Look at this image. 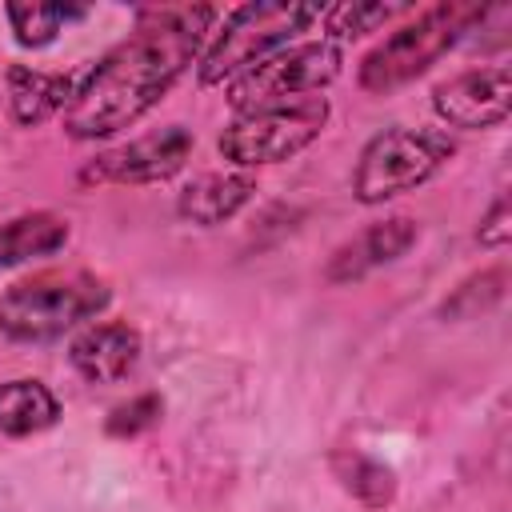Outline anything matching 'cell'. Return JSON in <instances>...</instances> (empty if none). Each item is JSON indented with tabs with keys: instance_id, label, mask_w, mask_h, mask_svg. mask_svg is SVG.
I'll return each instance as SVG.
<instances>
[{
	"instance_id": "6da1fadb",
	"label": "cell",
	"mask_w": 512,
	"mask_h": 512,
	"mask_svg": "<svg viewBox=\"0 0 512 512\" xmlns=\"http://www.w3.org/2000/svg\"><path fill=\"white\" fill-rule=\"evenodd\" d=\"M216 24L212 4H164L144 8L128 40H120L76 88L64 112V128L76 140H104L148 116L172 84L200 60Z\"/></svg>"
},
{
	"instance_id": "7a4b0ae2",
	"label": "cell",
	"mask_w": 512,
	"mask_h": 512,
	"mask_svg": "<svg viewBox=\"0 0 512 512\" xmlns=\"http://www.w3.org/2000/svg\"><path fill=\"white\" fill-rule=\"evenodd\" d=\"M108 300V280L88 268L36 272L28 280H16L0 296V332L16 344H48L100 316Z\"/></svg>"
},
{
	"instance_id": "3957f363",
	"label": "cell",
	"mask_w": 512,
	"mask_h": 512,
	"mask_svg": "<svg viewBox=\"0 0 512 512\" xmlns=\"http://www.w3.org/2000/svg\"><path fill=\"white\" fill-rule=\"evenodd\" d=\"M484 4H464V0H444L424 12H416L408 24L388 32L364 60H360V88L388 96L416 76H424L476 20H484Z\"/></svg>"
},
{
	"instance_id": "277c9868",
	"label": "cell",
	"mask_w": 512,
	"mask_h": 512,
	"mask_svg": "<svg viewBox=\"0 0 512 512\" xmlns=\"http://www.w3.org/2000/svg\"><path fill=\"white\" fill-rule=\"evenodd\" d=\"M320 20L316 4H284V0H264V4H240L224 16L220 32L208 40L200 56V84H232L248 68L264 64L280 48L296 44L300 32H308Z\"/></svg>"
},
{
	"instance_id": "5b68a950",
	"label": "cell",
	"mask_w": 512,
	"mask_h": 512,
	"mask_svg": "<svg viewBox=\"0 0 512 512\" xmlns=\"http://www.w3.org/2000/svg\"><path fill=\"white\" fill-rule=\"evenodd\" d=\"M456 156V140L440 128H384L356 160L352 192L360 204H384L420 188Z\"/></svg>"
},
{
	"instance_id": "8992f818",
	"label": "cell",
	"mask_w": 512,
	"mask_h": 512,
	"mask_svg": "<svg viewBox=\"0 0 512 512\" xmlns=\"http://www.w3.org/2000/svg\"><path fill=\"white\" fill-rule=\"evenodd\" d=\"M328 112H332L328 96H320V92L252 108L220 132V152L236 168H260V164L292 160L296 152H304L324 132Z\"/></svg>"
},
{
	"instance_id": "52a82bcc",
	"label": "cell",
	"mask_w": 512,
	"mask_h": 512,
	"mask_svg": "<svg viewBox=\"0 0 512 512\" xmlns=\"http://www.w3.org/2000/svg\"><path fill=\"white\" fill-rule=\"evenodd\" d=\"M340 44L328 40H304V44H288L276 56H268L264 64L248 68L244 76H236L228 84V104L236 116L264 108V104H280V100H296V96H312L320 88H328L340 76Z\"/></svg>"
},
{
	"instance_id": "ba28073f",
	"label": "cell",
	"mask_w": 512,
	"mask_h": 512,
	"mask_svg": "<svg viewBox=\"0 0 512 512\" xmlns=\"http://www.w3.org/2000/svg\"><path fill=\"white\" fill-rule=\"evenodd\" d=\"M188 156H192V132L188 128H180V124L156 128V132H144L120 148L92 156L80 168V184H160V180L176 176Z\"/></svg>"
},
{
	"instance_id": "9c48e42d",
	"label": "cell",
	"mask_w": 512,
	"mask_h": 512,
	"mask_svg": "<svg viewBox=\"0 0 512 512\" xmlns=\"http://www.w3.org/2000/svg\"><path fill=\"white\" fill-rule=\"evenodd\" d=\"M432 108L448 128H464V132L496 128L512 112V68L508 64L468 68L432 88Z\"/></svg>"
},
{
	"instance_id": "30bf717a",
	"label": "cell",
	"mask_w": 512,
	"mask_h": 512,
	"mask_svg": "<svg viewBox=\"0 0 512 512\" xmlns=\"http://www.w3.org/2000/svg\"><path fill=\"white\" fill-rule=\"evenodd\" d=\"M420 240V224L412 216H388V220H376L368 228H360L356 236H348L332 256H328V268L324 276L332 284H352L392 260H400L412 244Z\"/></svg>"
},
{
	"instance_id": "8fae6325",
	"label": "cell",
	"mask_w": 512,
	"mask_h": 512,
	"mask_svg": "<svg viewBox=\"0 0 512 512\" xmlns=\"http://www.w3.org/2000/svg\"><path fill=\"white\" fill-rule=\"evenodd\" d=\"M68 360L88 384H120L140 364V332L124 320L88 324L72 336Z\"/></svg>"
},
{
	"instance_id": "7c38bea8",
	"label": "cell",
	"mask_w": 512,
	"mask_h": 512,
	"mask_svg": "<svg viewBox=\"0 0 512 512\" xmlns=\"http://www.w3.org/2000/svg\"><path fill=\"white\" fill-rule=\"evenodd\" d=\"M8 88V112L16 124L36 128L44 120H52L56 112H68V104L76 100L80 80L64 76V72H44V68H28V64H12L4 76Z\"/></svg>"
},
{
	"instance_id": "4fadbf2b",
	"label": "cell",
	"mask_w": 512,
	"mask_h": 512,
	"mask_svg": "<svg viewBox=\"0 0 512 512\" xmlns=\"http://www.w3.org/2000/svg\"><path fill=\"white\" fill-rule=\"evenodd\" d=\"M252 196H256V180L248 172H204L180 188L176 212L196 228H216L232 220Z\"/></svg>"
},
{
	"instance_id": "5bb4252c",
	"label": "cell",
	"mask_w": 512,
	"mask_h": 512,
	"mask_svg": "<svg viewBox=\"0 0 512 512\" xmlns=\"http://www.w3.org/2000/svg\"><path fill=\"white\" fill-rule=\"evenodd\" d=\"M60 420V400L48 384L20 376L0 384V436H36Z\"/></svg>"
},
{
	"instance_id": "9a60e30c",
	"label": "cell",
	"mask_w": 512,
	"mask_h": 512,
	"mask_svg": "<svg viewBox=\"0 0 512 512\" xmlns=\"http://www.w3.org/2000/svg\"><path fill=\"white\" fill-rule=\"evenodd\" d=\"M68 244V220L52 212H24L0 224V268L24 264L32 256H52Z\"/></svg>"
},
{
	"instance_id": "2e32d148",
	"label": "cell",
	"mask_w": 512,
	"mask_h": 512,
	"mask_svg": "<svg viewBox=\"0 0 512 512\" xmlns=\"http://www.w3.org/2000/svg\"><path fill=\"white\" fill-rule=\"evenodd\" d=\"M332 476L340 480V488L352 500H360L372 512H380V508H388L396 500V476H392V468H384L380 460H372V456H364L356 448L332 452Z\"/></svg>"
},
{
	"instance_id": "e0dca14e",
	"label": "cell",
	"mask_w": 512,
	"mask_h": 512,
	"mask_svg": "<svg viewBox=\"0 0 512 512\" xmlns=\"http://www.w3.org/2000/svg\"><path fill=\"white\" fill-rule=\"evenodd\" d=\"M4 16L16 32V44L24 48H44L60 36L68 20H80L84 8H60V4H4Z\"/></svg>"
},
{
	"instance_id": "ac0fdd59",
	"label": "cell",
	"mask_w": 512,
	"mask_h": 512,
	"mask_svg": "<svg viewBox=\"0 0 512 512\" xmlns=\"http://www.w3.org/2000/svg\"><path fill=\"white\" fill-rule=\"evenodd\" d=\"M408 12V4H336V8H324L320 12V24H324V40L336 44V40H356L364 32H376L380 24H388L392 16Z\"/></svg>"
},
{
	"instance_id": "d6986e66",
	"label": "cell",
	"mask_w": 512,
	"mask_h": 512,
	"mask_svg": "<svg viewBox=\"0 0 512 512\" xmlns=\"http://www.w3.org/2000/svg\"><path fill=\"white\" fill-rule=\"evenodd\" d=\"M504 296V268H488V272H476L468 276L448 300H444V316H456V320H468L484 308H492L496 300Z\"/></svg>"
},
{
	"instance_id": "ffe728a7",
	"label": "cell",
	"mask_w": 512,
	"mask_h": 512,
	"mask_svg": "<svg viewBox=\"0 0 512 512\" xmlns=\"http://www.w3.org/2000/svg\"><path fill=\"white\" fill-rule=\"evenodd\" d=\"M160 416H164V400H160V392H140V396H132L128 404H116V408L108 412L104 432H108L112 440H132V436L156 428Z\"/></svg>"
},
{
	"instance_id": "44dd1931",
	"label": "cell",
	"mask_w": 512,
	"mask_h": 512,
	"mask_svg": "<svg viewBox=\"0 0 512 512\" xmlns=\"http://www.w3.org/2000/svg\"><path fill=\"white\" fill-rule=\"evenodd\" d=\"M476 240L484 248H504L512 240V208H508V192H500L492 200V208L480 216V228H476Z\"/></svg>"
}]
</instances>
